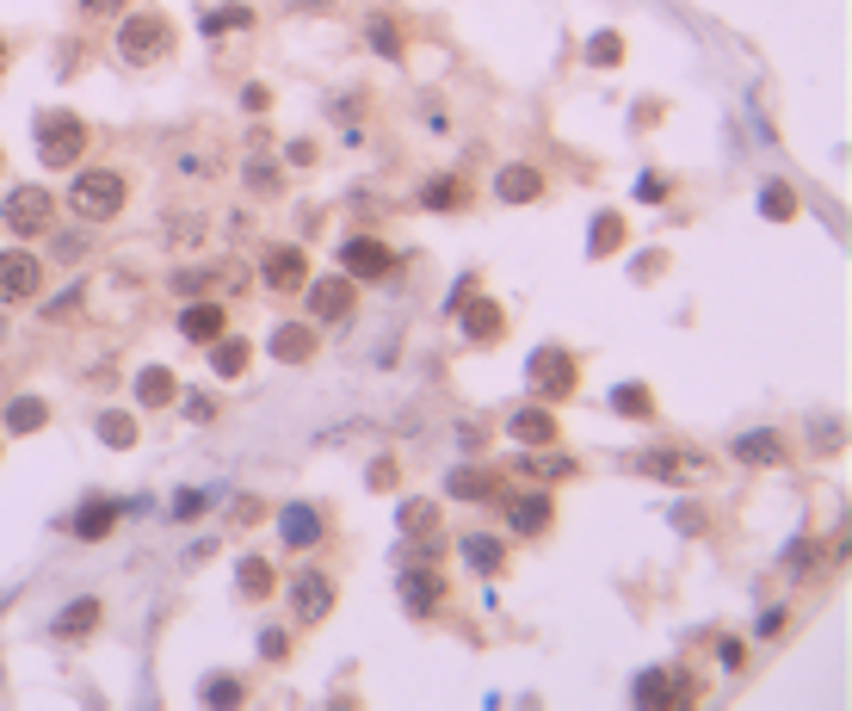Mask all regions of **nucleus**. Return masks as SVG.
<instances>
[{"instance_id":"44","label":"nucleus","mask_w":852,"mask_h":711,"mask_svg":"<svg viewBox=\"0 0 852 711\" xmlns=\"http://www.w3.org/2000/svg\"><path fill=\"white\" fill-rule=\"evenodd\" d=\"M636 699H643V705H667V699H673V687H667V675H655V668H649V675L636 680Z\"/></svg>"},{"instance_id":"42","label":"nucleus","mask_w":852,"mask_h":711,"mask_svg":"<svg viewBox=\"0 0 852 711\" xmlns=\"http://www.w3.org/2000/svg\"><path fill=\"white\" fill-rule=\"evenodd\" d=\"M130 0H75V13L80 19H94V25H111V19L125 13Z\"/></svg>"},{"instance_id":"46","label":"nucleus","mask_w":852,"mask_h":711,"mask_svg":"<svg viewBox=\"0 0 852 711\" xmlns=\"http://www.w3.org/2000/svg\"><path fill=\"white\" fill-rule=\"evenodd\" d=\"M667 192H673V186H667L661 174H643V180H636V198H643V205H667Z\"/></svg>"},{"instance_id":"38","label":"nucleus","mask_w":852,"mask_h":711,"mask_svg":"<svg viewBox=\"0 0 852 711\" xmlns=\"http://www.w3.org/2000/svg\"><path fill=\"white\" fill-rule=\"evenodd\" d=\"M759 217H773V223H790V217H797V192H790L785 180H773V186L759 192Z\"/></svg>"},{"instance_id":"50","label":"nucleus","mask_w":852,"mask_h":711,"mask_svg":"<svg viewBox=\"0 0 852 711\" xmlns=\"http://www.w3.org/2000/svg\"><path fill=\"white\" fill-rule=\"evenodd\" d=\"M365 106H371V94H341V99H334V118H353V111H365Z\"/></svg>"},{"instance_id":"31","label":"nucleus","mask_w":852,"mask_h":711,"mask_svg":"<svg viewBox=\"0 0 852 711\" xmlns=\"http://www.w3.org/2000/svg\"><path fill=\"white\" fill-rule=\"evenodd\" d=\"M735 459L742 464H785L790 445L778 440L773 427H754V433H735Z\"/></svg>"},{"instance_id":"54","label":"nucleus","mask_w":852,"mask_h":711,"mask_svg":"<svg viewBox=\"0 0 852 711\" xmlns=\"http://www.w3.org/2000/svg\"><path fill=\"white\" fill-rule=\"evenodd\" d=\"M13 75V37H0V80Z\"/></svg>"},{"instance_id":"11","label":"nucleus","mask_w":852,"mask_h":711,"mask_svg":"<svg viewBox=\"0 0 852 711\" xmlns=\"http://www.w3.org/2000/svg\"><path fill=\"white\" fill-rule=\"evenodd\" d=\"M303 298H310V322H346L358 303V284L346 272H327V279H310L303 284Z\"/></svg>"},{"instance_id":"49","label":"nucleus","mask_w":852,"mask_h":711,"mask_svg":"<svg viewBox=\"0 0 852 711\" xmlns=\"http://www.w3.org/2000/svg\"><path fill=\"white\" fill-rule=\"evenodd\" d=\"M186 414H192V421H217V396H192Z\"/></svg>"},{"instance_id":"4","label":"nucleus","mask_w":852,"mask_h":711,"mask_svg":"<svg viewBox=\"0 0 852 711\" xmlns=\"http://www.w3.org/2000/svg\"><path fill=\"white\" fill-rule=\"evenodd\" d=\"M87 149H94V125L80 111H44L37 118V161L44 168H80Z\"/></svg>"},{"instance_id":"15","label":"nucleus","mask_w":852,"mask_h":711,"mask_svg":"<svg viewBox=\"0 0 852 711\" xmlns=\"http://www.w3.org/2000/svg\"><path fill=\"white\" fill-rule=\"evenodd\" d=\"M118 520H125V507L111 502V495H87V502L75 507V520H68V532H75L80 545H106V538L118 532Z\"/></svg>"},{"instance_id":"26","label":"nucleus","mask_w":852,"mask_h":711,"mask_svg":"<svg viewBox=\"0 0 852 711\" xmlns=\"http://www.w3.org/2000/svg\"><path fill=\"white\" fill-rule=\"evenodd\" d=\"M137 402L149 414L173 409V402H180V378H173L168 365H142V371H137Z\"/></svg>"},{"instance_id":"22","label":"nucleus","mask_w":852,"mask_h":711,"mask_svg":"<svg viewBox=\"0 0 852 711\" xmlns=\"http://www.w3.org/2000/svg\"><path fill=\"white\" fill-rule=\"evenodd\" d=\"M457 310H464V334L476 347H495L500 334H507V310H500L495 298H464Z\"/></svg>"},{"instance_id":"32","label":"nucleus","mask_w":852,"mask_h":711,"mask_svg":"<svg viewBox=\"0 0 852 711\" xmlns=\"http://www.w3.org/2000/svg\"><path fill=\"white\" fill-rule=\"evenodd\" d=\"M445 495H457V502H495V495H500V476L495 471H476V464H457V471L445 476Z\"/></svg>"},{"instance_id":"41","label":"nucleus","mask_w":852,"mask_h":711,"mask_svg":"<svg viewBox=\"0 0 852 711\" xmlns=\"http://www.w3.org/2000/svg\"><path fill=\"white\" fill-rule=\"evenodd\" d=\"M198 699H204V705H241V680H235V675H211L198 687Z\"/></svg>"},{"instance_id":"21","label":"nucleus","mask_w":852,"mask_h":711,"mask_svg":"<svg viewBox=\"0 0 852 711\" xmlns=\"http://www.w3.org/2000/svg\"><path fill=\"white\" fill-rule=\"evenodd\" d=\"M99 625H106V606H99L94 594H80V601H68L63 613H56V625H50V632L63 637V644H87Z\"/></svg>"},{"instance_id":"9","label":"nucleus","mask_w":852,"mask_h":711,"mask_svg":"<svg viewBox=\"0 0 852 711\" xmlns=\"http://www.w3.org/2000/svg\"><path fill=\"white\" fill-rule=\"evenodd\" d=\"M500 520H507L513 538H543L550 526H557V502L543 489H500Z\"/></svg>"},{"instance_id":"13","label":"nucleus","mask_w":852,"mask_h":711,"mask_svg":"<svg viewBox=\"0 0 852 711\" xmlns=\"http://www.w3.org/2000/svg\"><path fill=\"white\" fill-rule=\"evenodd\" d=\"M341 267H346V279L377 284V279H389V272H396V254H389L377 236H353V241L341 248Z\"/></svg>"},{"instance_id":"35","label":"nucleus","mask_w":852,"mask_h":711,"mask_svg":"<svg viewBox=\"0 0 852 711\" xmlns=\"http://www.w3.org/2000/svg\"><path fill=\"white\" fill-rule=\"evenodd\" d=\"M624 236H630V229H624L618 211H600V217H593V236H587V254H593V260H605V254L624 248Z\"/></svg>"},{"instance_id":"39","label":"nucleus","mask_w":852,"mask_h":711,"mask_svg":"<svg viewBox=\"0 0 852 711\" xmlns=\"http://www.w3.org/2000/svg\"><path fill=\"white\" fill-rule=\"evenodd\" d=\"M198 25H204V37H217V32H254V13H248V7H217V13H204Z\"/></svg>"},{"instance_id":"6","label":"nucleus","mask_w":852,"mask_h":711,"mask_svg":"<svg viewBox=\"0 0 852 711\" xmlns=\"http://www.w3.org/2000/svg\"><path fill=\"white\" fill-rule=\"evenodd\" d=\"M0 223H7L13 236H50V229H56V192L50 186H7Z\"/></svg>"},{"instance_id":"27","label":"nucleus","mask_w":852,"mask_h":711,"mask_svg":"<svg viewBox=\"0 0 852 711\" xmlns=\"http://www.w3.org/2000/svg\"><path fill=\"white\" fill-rule=\"evenodd\" d=\"M513 471L519 476H550V483H574V476H581V464L569 459V452H557V445H531L526 459H513Z\"/></svg>"},{"instance_id":"43","label":"nucleus","mask_w":852,"mask_h":711,"mask_svg":"<svg viewBox=\"0 0 852 711\" xmlns=\"http://www.w3.org/2000/svg\"><path fill=\"white\" fill-rule=\"evenodd\" d=\"M260 656L266 662H291V637H284V625H266L260 632Z\"/></svg>"},{"instance_id":"37","label":"nucleus","mask_w":852,"mask_h":711,"mask_svg":"<svg viewBox=\"0 0 852 711\" xmlns=\"http://www.w3.org/2000/svg\"><path fill=\"white\" fill-rule=\"evenodd\" d=\"M612 409L630 414V421H655V390L649 384H624V390H612Z\"/></svg>"},{"instance_id":"5","label":"nucleus","mask_w":852,"mask_h":711,"mask_svg":"<svg viewBox=\"0 0 852 711\" xmlns=\"http://www.w3.org/2000/svg\"><path fill=\"white\" fill-rule=\"evenodd\" d=\"M526 384H531V402H569L574 390H581V359H574L569 347H538L526 365Z\"/></svg>"},{"instance_id":"23","label":"nucleus","mask_w":852,"mask_h":711,"mask_svg":"<svg viewBox=\"0 0 852 711\" xmlns=\"http://www.w3.org/2000/svg\"><path fill=\"white\" fill-rule=\"evenodd\" d=\"M420 205H427V211H445V217H451V211H470V205H476V186H470L464 174H433L427 186H420Z\"/></svg>"},{"instance_id":"8","label":"nucleus","mask_w":852,"mask_h":711,"mask_svg":"<svg viewBox=\"0 0 852 711\" xmlns=\"http://www.w3.org/2000/svg\"><path fill=\"white\" fill-rule=\"evenodd\" d=\"M37 298H44V260L32 248H0V303L25 310Z\"/></svg>"},{"instance_id":"18","label":"nucleus","mask_w":852,"mask_h":711,"mask_svg":"<svg viewBox=\"0 0 852 711\" xmlns=\"http://www.w3.org/2000/svg\"><path fill=\"white\" fill-rule=\"evenodd\" d=\"M173 168H180L186 186H211V180L223 174V142H211V137L180 142V149H173Z\"/></svg>"},{"instance_id":"45","label":"nucleus","mask_w":852,"mask_h":711,"mask_svg":"<svg viewBox=\"0 0 852 711\" xmlns=\"http://www.w3.org/2000/svg\"><path fill=\"white\" fill-rule=\"evenodd\" d=\"M211 279H217V267H204V272H173V291H180V298H204V291H211Z\"/></svg>"},{"instance_id":"47","label":"nucleus","mask_w":852,"mask_h":711,"mask_svg":"<svg viewBox=\"0 0 852 711\" xmlns=\"http://www.w3.org/2000/svg\"><path fill=\"white\" fill-rule=\"evenodd\" d=\"M396 476H402V471H396V459H377V464H371V489L389 495V489H396Z\"/></svg>"},{"instance_id":"40","label":"nucleus","mask_w":852,"mask_h":711,"mask_svg":"<svg viewBox=\"0 0 852 711\" xmlns=\"http://www.w3.org/2000/svg\"><path fill=\"white\" fill-rule=\"evenodd\" d=\"M587 63H593V68H618V63H624V37H618V32H593Z\"/></svg>"},{"instance_id":"55","label":"nucleus","mask_w":852,"mask_h":711,"mask_svg":"<svg viewBox=\"0 0 852 711\" xmlns=\"http://www.w3.org/2000/svg\"><path fill=\"white\" fill-rule=\"evenodd\" d=\"M296 13H303V7H310V13H327V7H334V0H291Z\"/></svg>"},{"instance_id":"1","label":"nucleus","mask_w":852,"mask_h":711,"mask_svg":"<svg viewBox=\"0 0 852 711\" xmlns=\"http://www.w3.org/2000/svg\"><path fill=\"white\" fill-rule=\"evenodd\" d=\"M111 50H118V63L130 68H155L173 56V19L161 13V7H137V13H118V37H111Z\"/></svg>"},{"instance_id":"24","label":"nucleus","mask_w":852,"mask_h":711,"mask_svg":"<svg viewBox=\"0 0 852 711\" xmlns=\"http://www.w3.org/2000/svg\"><path fill=\"white\" fill-rule=\"evenodd\" d=\"M396 526H402L414 545H427V538H445V514H439V502H427V495H408V502L396 507Z\"/></svg>"},{"instance_id":"14","label":"nucleus","mask_w":852,"mask_h":711,"mask_svg":"<svg viewBox=\"0 0 852 711\" xmlns=\"http://www.w3.org/2000/svg\"><path fill=\"white\" fill-rule=\"evenodd\" d=\"M445 594H451V582L439 575L433 563H414V569L402 575V606H408L414 618H433L439 606H445Z\"/></svg>"},{"instance_id":"53","label":"nucleus","mask_w":852,"mask_h":711,"mask_svg":"<svg viewBox=\"0 0 852 711\" xmlns=\"http://www.w3.org/2000/svg\"><path fill=\"white\" fill-rule=\"evenodd\" d=\"M291 161L296 168H315V142H291Z\"/></svg>"},{"instance_id":"3","label":"nucleus","mask_w":852,"mask_h":711,"mask_svg":"<svg viewBox=\"0 0 852 711\" xmlns=\"http://www.w3.org/2000/svg\"><path fill=\"white\" fill-rule=\"evenodd\" d=\"M630 471L649 476V483H673V489H704V483H716L711 452H680V445H649V452H636Z\"/></svg>"},{"instance_id":"51","label":"nucleus","mask_w":852,"mask_h":711,"mask_svg":"<svg viewBox=\"0 0 852 711\" xmlns=\"http://www.w3.org/2000/svg\"><path fill=\"white\" fill-rule=\"evenodd\" d=\"M241 106H248V111H266V106H272V87H260V80H254L248 94H241Z\"/></svg>"},{"instance_id":"12","label":"nucleus","mask_w":852,"mask_h":711,"mask_svg":"<svg viewBox=\"0 0 852 711\" xmlns=\"http://www.w3.org/2000/svg\"><path fill=\"white\" fill-rule=\"evenodd\" d=\"M322 538H327V514L315 502L279 507V545H284V551H315Z\"/></svg>"},{"instance_id":"20","label":"nucleus","mask_w":852,"mask_h":711,"mask_svg":"<svg viewBox=\"0 0 852 711\" xmlns=\"http://www.w3.org/2000/svg\"><path fill=\"white\" fill-rule=\"evenodd\" d=\"M223 328H229V310H223L217 298H192L186 310H180V334H186L192 347H211Z\"/></svg>"},{"instance_id":"36","label":"nucleus","mask_w":852,"mask_h":711,"mask_svg":"<svg viewBox=\"0 0 852 711\" xmlns=\"http://www.w3.org/2000/svg\"><path fill=\"white\" fill-rule=\"evenodd\" d=\"M94 433L111 445V452H130V445H137V421H130L125 409H106V414L94 421Z\"/></svg>"},{"instance_id":"29","label":"nucleus","mask_w":852,"mask_h":711,"mask_svg":"<svg viewBox=\"0 0 852 711\" xmlns=\"http://www.w3.org/2000/svg\"><path fill=\"white\" fill-rule=\"evenodd\" d=\"M235 588H241V601H272V594H279L272 557H241V563H235Z\"/></svg>"},{"instance_id":"25","label":"nucleus","mask_w":852,"mask_h":711,"mask_svg":"<svg viewBox=\"0 0 852 711\" xmlns=\"http://www.w3.org/2000/svg\"><path fill=\"white\" fill-rule=\"evenodd\" d=\"M457 551H464V563L476 569V575H507V538L464 532V538H457Z\"/></svg>"},{"instance_id":"34","label":"nucleus","mask_w":852,"mask_h":711,"mask_svg":"<svg viewBox=\"0 0 852 711\" xmlns=\"http://www.w3.org/2000/svg\"><path fill=\"white\" fill-rule=\"evenodd\" d=\"M241 186H248V198H279L284 192V174L272 155H248L241 161Z\"/></svg>"},{"instance_id":"19","label":"nucleus","mask_w":852,"mask_h":711,"mask_svg":"<svg viewBox=\"0 0 852 711\" xmlns=\"http://www.w3.org/2000/svg\"><path fill=\"white\" fill-rule=\"evenodd\" d=\"M266 353H272L279 365H310L315 353H322V334H315L310 322H279L272 341H266Z\"/></svg>"},{"instance_id":"33","label":"nucleus","mask_w":852,"mask_h":711,"mask_svg":"<svg viewBox=\"0 0 852 711\" xmlns=\"http://www.w3.org/2000/svg\"><path fill=\"white\" fill-rule=\"evenodd\" d=\"M248 359H254V347L241 341V334L223 328L217 341H211V371H217V378H241V371H248Z\"/></svg>"},{"instance_id":"2","label":"nucleus","mask_w":852,"mask_h":711,"mask_svg":"<svg viewBox=\"0 0 852 711\" xmlns=\"http://www.w3.org/2000/svg\"><path fill=\"white\" fill-rule=\"evenodd\" d=\"M125 205H130L125 168H80L75 186H68V211L80 223H111V217H125Z\"/></svg>"},{"instance_id":"48","label":"nucleus","mask_w":852,"mask_h":711,"mask_svg":"<svg viewBox=\"0 0 852 711\" xmlns=\"http://www.w3.org/2000/svg\"><path fill=\"white\" fill-rule=\"evenodd\" d=\"M260 520V502H254V495H241V502L229 507V526H254Z\"/></svg>"},{"instance_id":"30","label":"nucleus","mask_w":852,"mask_h":711,"mask_svg":"<svg viewBox=\"0 0 852 711\" xmlns=\"http://www.w3.org/2000/svg\"><path fill=\"white\" fill-rule=\"evenodd\" d=\"M365 37H371V50L384 56V63H408V32L396 13H371L365 19Z\"/></svg>"},{"instance_id":"7","label":"nucleus","mask_w":852,"mask_h":711,"mask_svg":"<svg viewBox=\"0 0 852 711\" xmlns=\"http://www.w3.org/2000/svg\"><path fill=\"white\" fill-rule=\"evenodd\" d=\"M284 594H291V625H296V632H310V625H322V618L334 613V601H341V588H334V575H327V569H315V563H310V569H296Z\"/></svg>"},{"instance_id":"52","label":"nucleus","mask_w":852,"mask_h":711,"mask_svg":"<svg viewBox=\"0 0 852 711\" xmlns=\"http://www.w3.org/2000/svg\"><path fill=\"white\" fill-rule=\"evenodd\" d=\"M198 507H204V489H186V495H180V502H173V514H180V520H192Z\"/></svg>"},{"instance_id":"28","label":"nucleus","mask_w":852,"mask_h":711,"mask_svg":"<svg viewBox=\"0 0 852 711\" xmlns=\"http://www.w3.org/2000/svg\"><path fill=\"white\" fill-rule=\"evenodd\" d=\"M0 427H7L13 440H25V433H44V427H50V402H44V396H13V402L0 409Z\"/></svg>"},{"instance_id":"10","label":"nucleus","mask_w":852,"mask_h":711,"mask_svg":"<svg viewBox=\"0 0 852 711\" xmlns=\"http://www.w3.org/2000/svg\"><path fill=\"white\" fill-rule=\"evenodd\" d=\"M260 284H266V291H279V298L303 291V284H310V254L296 248V241H279V248H266V260H260Z\"/></svg>"},{"instance_id":"56","label":"nucleus","mask_w":852,"mask_h":711,"mask_svg":"<svg viewBox=\"0 0 852 711\" xmlns=\"http://www.w3.org/2000/svg\"><path fill=\"white\" fill-rule=\"evenodd\" d=\"M0 168H7V161H0Z\"/></svg>"},{"instance_id":"17","label":"nucleus","mask_w":852,"mask_h":711,"mask_svg":"<svg viewBox=\"0 0 852 711\" xmlns=\"http://www.w3.org/2000/svg\"><path fill=\"white\" fill-rule=\"evenodd\" d=\"M543 168H531V161H507V168H495V198L500 205H538L543 198Z\"/></svg>"},{"instance_id":"16","label":"nucleus","mask_w":852,"mask_h":711,"mask_svg":"<svg viewBox=\"0 0 852 711\" xmlns=\"http://www.w3.org/2000/svg\"><path fill=\"white\" fill-rule=\"evenodd\" d=\"M507 433L531 452V445H557L562 440V421H557V409H550V402H526V409L507 414Z\"/></svg>"}]
</instances>
